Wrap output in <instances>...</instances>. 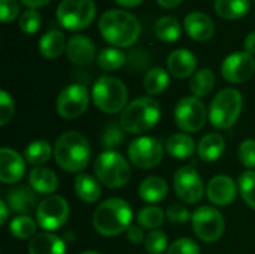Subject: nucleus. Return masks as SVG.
I'll list each match as a JSON object with an SVG mask.
<instances>
[{"label":"nucleus","mask_w":255,"mask_h":254,"mask_svg":"<svg viewBox=\"0 0 255 254\" xmlns=\"http://www.w3.org/2000/svg\"><path fill=\"white\" fill-rule=\"evenodd\" d=\"M102 36L115 46H130L140 34V22L136 15L123 9L105 12L99 21Z\"/></svg>","instance_id":"1"},{"label":"nucleus","mask_w":255,"mask_h":254,"mask_svg":"<svg viewBox=\"0 0 255 254\" xmlns=\"http://www.w3.org/2000/svg\"><path fill=\"white\" fill-rule=\"evenodd\" d=\"M127 240H128L131 244L139 246V244L145 243L146 237L143 235V231H142L140 228H137V226H130V228L127 229Z\"/></svg>","instance_id":"46"},{"label":"nucleus","mask_w":255,"mask_h":254,"mask_svg":"<svg viewBox=\"0 0 255 254\" xmlns=\"http://www.w3.org/2000/svg\"><path fill=\"white\" fill-rule=\"evenodd\" d=\"M36 192L27 186H16L7 192V205L12 211L27 216L36 210Z\"/></svg>","instance_id":"20"},{"label":"nucleus","mask_w":255,"mask_h":254,"mask_svg":"<svg viewBox=\"0 0 255 254\" xmlns=\"http://www.w3.org/2000/svg\"><path fill=\"white\" fill-rule=\"evenodd\" d=\"M82 254H99V253H96V252H85V253H82Z\"/></svg>","instance_id":"52"},{"label":"nucleus","mask_w":255,"mask_h":254,"mask_svg":"<svg viewBox=\"0 0 255 254\" xmlns=\"http://www.w3.org/2000/svg\"><path fill=\"white\" fill-rule=\"evenodd\" d=\"M66 54H67V58L73 64L87 66L94 60L96 49H94L93 42L88 37L76 34L69 39L67 46H66Z\"/></svg>","instance_id":"19"},{"label":"nucleus","mask_w":255,"mask_h":254,"mask_svg":"<svg viewBox=\"0 0 255 254\" xmlns=\"http://www.w3.org/2000/svg\"><path fill=\"white\" fill-rule=\"evenodd\" d=\"M184 27L190 37H193L194 40H200V42L209 40L215 31L214 21L211 19L209 15H206L203 12L188 13L184 19Z\"/></svg>","instance_id":"18"},{"label":"nucleus","mask_w":255,"mask_h":254,"mask_svg":"<svg viewBox=\"0 0 255 254\" xmlns=\"http://www.w3.org/2000/svg\"><path fill=\"white\" fill-rule=\"evenodd\" d=\"M214 85H215V75L211 69H200L191 76L190 81V90L197 99L208 96L212 91Z\"/></svg>","instance_id":"30"},{"label":"nucleus","mask_w":255,"mask_h":254,"mask_svg":"<svg viewBox=\"0 0 255 254\" xmlns=\"http://www.w3.org/2000/svg\"><path fill=\"white\" fill-rule=\"evenodd\" d=\"M255 72V58L250 52H233L224 58L221 73L232 84L248 81Z\"/></svg>","instance_id":"15"},{"label":"nucleus","mask_w":255,"mask_h":254,"mask_svg":"<svg viewBox=\"0 0 255 254\" xmlns=\"http://www.w3.org/2000/svg\"><path fill=\"white\" fill-rule=\"evenodd\" d=\"M160 106L151 97H137L126 106L120 123L127 133L139 135L151 130L160 120Z\"/></svg>","instance_id":"4"},{"label":"nucleus","mask_w":255,"mask_h":254,"mask_svg":"<svg viewBox=\"0 0 255 254\" xmlns=\"http://www.w3.org/2000/svg\"><path fill=\"white\" fill-rule=\"evenodd\" d=\"M0 211H1V217H0V225H4L7 220V204L4 201H0Z\"/></svg>","instance_id":"49"},{"label":"nucleus","mask_w":255,"mask_h":254,"mask_svg":"<svg viewBox=\"0 0 255 254\" xmlns=\"http://www.w3.org/2000/svg\"><path fill=\"white\" fill-rule=\"evenodd\" d=\"M54 157L57 165L66 172H81L90 162L91 148L82 133L66 132L55 141Z\"/></svg>","instance_id":"2"},{"label":"nucleus","mask_w":255,"mask_h":254,"mask_svg":"<svg viewBox=\"0 0 255 254\" xmlns=\"http://www.w3.org/2000/svg\"><path fill=\"white\" fill-rule=\"evenodd\" d=\"M126 139V130L123 129L121 123L111 121L105 126L100 138V144L106 151H112V148L121 145Z\"/></svg>","instance_id":"33"},{"label":"nucleus","mask_w":255,"mask_h":254,"mask_svg":"<svg viewBox=\"0 0 255 254\" xmlns=\"http://www.w3.org/2000/svg\"><path fill=\"white\" fill-rule=\"evenodd\" d=\"M167 254H200V249L190 238H179L170 244Z\"/></svg>","instance_id":"42"},{"label":"nucleus","mask_w":255,"mask_h":254,"mask_svg":"<svg viewBox=\"0 0 255 254\" xmlns=\"http://www.w3.org/2000/svg\"><path fill=\"white\" fill-rule=\"evenodd\" d=\"M130 162L140 169H151L163 160V144L152 136H142L134 139L127 150Z\"/></svg>","instance_id":"10"},{"label":"nucleus","mask_w":255,"mask_h":254,"mask_svg":"<svg viewBox=\"0 0 255 254\" xmlns=\"http://www.w3.org/2000/svg\"><path fill=\"white\" fill-rule=\"evenodd\" d=\"M97 63L103 70L112 72L120 69L126 63V54L117 48H106L99 54Z\"/></svg>","instance_id":"36"},{"label":"nucleus","mask_w":255,"mask_h":254,"mask_svg":"<svg viewBox=\"0 0 255 254\" xmlns=\"http://www.w3.org/2000/svg\"><path fill=\"white\" fill-rule=\"evenodd\" d=\"M194 139L187 133H175L166 142V150L173 159H188L194 153Z\"/></svg>","instance_id":"27"},{"label":"nucleus","mask_w":255,"mask_h":254,"mask_svg":"<svg viewBox=\"0 0 255 254\" xmlns=\"http://www.w3.org/2000/svg\"><path fill=\"white\" fill-rule=\"evenodd\" d=\"M96 16L93 0H63L57 7L58 22L72 31L88 27Z\"/></svg>","instance_id":"8"},{"label":"nucleus","mask_w":255,"mask_h":254,"mask_svg":"<svg viewBox=\"0 0 255 254\" xmlns=\"http://www.w3.org/2000/svg\"><path fill=\"white\" fill-rule=\"evenodd\" d=\"M24 157L31 165H43L51 157V145L46 141H33L27 145Z\"/></svg>","instance_id":"34"},{"label":"nucleus","mask_w":255,"mask_h":254,"mask_svg":"<svg viewBox=\"0 0 255 254\" xmlns=\"http://www.w3.org/2000/svg\"><path fill=\"white\" fill-rule=\"evenodd\" d=\"M25 6L31 7V9H36V7H42L45 4H48L51 0H21Z\"/></svg>","instance_id":"48"},{"label":"nucleus","mask_w":255,"mask_h":254,"mask_svg":"<svg viewBox=\"0 0 255 254\" xmlns=\"http://www.w3.org/2000/svg\"><path fill=\"white\" fill-rule=\"evenodd\" d=\"M115 1L124 7H134V6H139L143 0H115Z\"/></svg>","instance_id":"50"},{"label":"nucleus","mask_w":255,"mask_h":254,"mask_svg":"<svg viewBox=\"0 0 255 254\" xmlns=\"http://www.w3.org/2000/svg\"><path fill=\"white\" fill-rule=\"evenodd\" d=\"M66 46H67V43H66L64 34L58 30H51V31L45 33L39 42L40 54L45 58H57L58 55H61V52L64 51Z\"/></svg>","instance_id":"26"},{"label":"nucleus","mask_w":255,"mask_h":254,"mask_svg":"<svg viewBox=\"0 0 255 254\" xmlns=\"http://www.w3.org/2000/svg\"><path fill=\"white\" fill-rule=\"evenodd\" d=\"M25 163L24 159L10 148L0 150V181L4 184H13L24 177Z\"/></svg>","instance_id":"17"},{"label":"nucleus","mask_w":255,"mask_h":254,"mask_svg":"<svg viewBox=\"0 0 255 254\" xmlns=\"http://www.w3.org/2000/svg\"><path fill=\"white\" fill-rule=\"evenodd\" d=\"M94 172L97 180L109 189H120L126 186L131 177L128 162L117 151H103L94 162Z\"/></svg>","instance_id":"6"},{"label":"nucleus","mask_w":255,"mask_h":254,"mask_svg":"<svg viewBox=\"0 0 255 254\" xmlns=\"http://www.w3.org/2000/svg\"><path fill=\"white\" fill-rule=\"evenodd\" d=\"M245 49L250 54H255V31H251L245 39Z\"/></svg>","instance_id":"47"},{"label":"nucleus","mask_w":255,"mask_h":254,"mask_svg":"<svg viewBox=\"0 0 255 254\" xmlns=\"http://www.w3.org/2000/svg\"><path fill=\"white\" fill-rule=\"evenodd\" d=\"M169 193L167 183L161 177H148L139 186V196L145 202L155 204L163 201Z\"/></svg>","instance_id":"25"},{"label":"nucleus","mask_w":255,"mask_h":254,"mask_svg":"<svg viewBox=\"0 0 255 254\" xmlns=\"http://www.w3.org/2000/svg\"><path fill=\"white\" fill-rule=\"evenodd\" d=\"M30 254H66V244L52 234H37L28 244Z\"/></svg>","instance_id":"22"},{"label":"nucleus","mask_w":255,"mask_h":254,"mask_svg":"<svg viewBox=\"0 0 255 254\" xmlns=\"http://www.w3.org/2000/svg\"><path fill=\"white\" fill-rule=\"evenodd\" d=\"M91 96L94 105L106 114H117L124 111L128 100V93L123 81L108 75L100 76L96 81Z\"/></svg>","instance_id":"5"},{"label":"nucleus","mask_w":255,"mask_h":254,"mask_svg":"<svg viewBox=\"0 0 255 254\" xmlns=\"http://www.w3.org/2000/svg\"><path fill=\"white\" fill-rule=\"evenodd\" d=\"M206 193L209 201L218 207H227L236 199L238 187L232 177L217 175L214 177L206 187Z\"/></svg>","instance_id":"16"},{"label":"nucleus","mask_w":255,"mask_h":254,"mask_svg":"<svg viewBox=\"0 0 255 254\" xmlns=\"http://www.w3.org/2000/svg\"><path fill=\"white\" fill-rule=\"evenodd\" d=\"M30 187L39 195H51L58 189L57 175L48 168H34L28 175Z\"/></svg>","instance_id":"23"},{"label":"nucleus","mask_w":255,"mask_h":254,"mask_svg":"<svg viewBox=\"0 0 255 254\" xmlns=\"http://www.w3.org/2000/svg\"><path fill=\"white\" fill-rule=\"evenodd\" d=\"M133 211L130 205L120 199L112 198L100 204L93 214V226L103 237H117L131 226Z\"/></svg>","instance_id":"3"},{"label":"nucleus","mask_w":255,"mask_h":254,"mask_svg":"<svg viewBox=\"0 0 255 254\" xmlns=\"http://www.w3.org/2000/svg\"><path fill=\"white\" fill-rule=\"evenodd\" d=\"M155 34L160 40L166 43H172L179 39L181 36V25L179 21L173 16H163L155 24Z\"/></svg>","instance_id":"32"},{"label":"nucleus","mask_w":255,"mask_h":254,"mask_svg":"<svg viewBox=\"0 0 255 254\" xmlns=\"http://www.w3.org/2000/svg\"><path fill=\"white\" fill-rule=\"evenodd\" d=\"M163 7H175V6H178L182 0H157Z\"/></svg>","instance_id":"51"},{"label":"nucleus","mask_w":255,"mask_h":254,"mask_svg":"<svg viewBox=\"0 0 255 254\" xmlns=\"http://www.w3.org/2000/svg\"><path fill=\"white\" fill-rule=\"evenodd\" d=\"M36 219L42 229L48 232L57 231L69 219V204L64 198L51 195L37 205Z\"/></svg>","instance_id":"11"},{"label":"nucleus","mask_w":255,"mask_h":254,"mask_svg":"<svg viewBox=\"0 0 255 254\" xmlns=\"http://www.w3.org/2000/svg\"><path fill=\"white\" fill-rule=\"evenodd\" d=\"M193 222V229L194 234L197 235L199 240L205 243H215L221 238L224 234V219L221 213L212 207L203 205L197 208L191 217Z\"/></svg>","instance_id":"9"},{"label":"nucleus","mask_w":255,"mask_h":254,"mask_svg":"<svg viewBox=\"0 0 255 254\" xmlns=\"http://www.w3.org/2000/svg\"><path fill=\"white\" fill-rule=\"evenodd\" d=\"M167 235L161 231H151L145 240V249L149 254H163L167 249Z\"/></svg>","instance_id":"39"},{"label":"nucleus","mask_w":255,"mask_h":254,"mask_svg":"<svg viewBox=\"0 0 255 254\" xmlns=\"http://www.w3.org/2000/svg\"><path fill=\"white\" fill-rule=\"evenodd\" d=\"M175 121L187 133H194L206 124V108L197 97H184L175 108Z\"/></svg>","instance_id":"12"},{"label":"nucleus","mask_w":255,"mask_h":254,"mask_svg":"<svg viewBox=\"0 0 255 254\" xmlns=\"http://www.w3.org/2000/svg\"><path fill=\"white\" fill-rule=\"evenodd\" d=\"M40 15L36 9H28L19 16V28L27 34L36 33L40 28Z\"/></svg>","instance_id":"40"},{"label":"nucleus","mask_w":255,"mask_h":254,"mask_svg":"<svg viewBox=\"0 0 255 254\" xmlns=\"http://www.w3.org/2000/svg\"><path fill=\"white\" fill-rule=\"evenodd\" d=\"M173 187L178 198L185 204H197L203 198V183L197 171L191 166H184L173 177Z\"/></svg>","instance_id":"14"},{"label":"nucleus","mask_w":255,"mask_h":254,"mask_svg":"<svg viewBox=\"0 0 255 254\" xmlns=\"http://www.w3.org/2000/svg\"><path fill=\"white\" fill-rule=\"evenodd\" d=\"M167 219L173 223H185L188 222L193 216L190 214V211L184 207V205H179V204H173L167 208V213H166Z\"/></svg>","instance_id":"45"},{"label":"nucleus","mask_w":255,"mask_h":254,"mask_svg":"<svg viewBox=\"0 0 255 254\" xmlns=\"http://www.w3.org/2000/svg\"><path fill=\"white\" fill-rule=\"evenodd\" d=\"M9 232L18 240H28L36 234V222L28 216H18L10 222Z\"/></svg>","instance_id":"35"},{"label":"nucleus","mask_w":255,"mask_h":254,"mask_svg":"<svg viewBox=\"0 0 255 254\" xmlns=\"http://www.w3.org/2000/svg\"><path fill=\"white\" fill-rule=\"evenodd\" d=\"M238 156H239L241 163L245 168H248V169L255 168V139L244 141L238 150Z\"/></svg>","instance_id":"41"},{"label":"nucleus","mask_w":255,"mask_h":254,"mask_svg":"<svg viewBox=\"0 0 255 254\" xmlns=\"http://www.w3.org/2000/svg\"><path fill=\"white\" fill-rule=\"evenodd\" d=\"M88 102L90 94L87 87L82 84H72L58 94L55 109L63 118H76L87 111Z\"/></svg>","instance_id":"13"},{"label":"nucleus","mask_w":255,"mask_h":254,"mask_svg":"<svg viewBox=\"0 0 255 254\" xmlns=\"http://www.w3.org/2000/svg\"><path fill=\"white\" fill-rule=\"evenodd\" d=\"M169 87V75L161 67H152L143 78V88L148 94H160Z\"/></svg>","instance_id":"31"},{"label":"nucleus","mask_w":255,"mask_h":254,"mask_svg":"<svg viewBox=\"0 0 255 254\" xmlns=\"http://www.w3.org/2000/svg\"><path fill=\"white\" fill-rule=\"evenodd\" d=\"M197 66L196 55L188 49H176L167 58V69L175 78H188Z\"/></svg>","instance_id":"21"},{"label":"nucleus","mask_w":255,"mask_h":254,"mask_svg":"<svg viewBox=\"0 0 255 254\" xmlns=\"http://www.w3.org/2000/svg\"><path fill=\"white\" fill-rule=\"evenodd\" d=\"M226 150V141L218 133H209L203 136L197 145L199 157L205 162H217Z\"/></svg>","instance_id":"24"},{"label":"nucleus","mask_w":255,"mask_h":254,"mask_svg":"<svg viewBox=\"0 0 255 254\" xmlns=\"http://www.w3.org/2000/svg\"><path fill=\"white\" fill-rule=\"evenodd\" d=\"M239 192L248 207L255 210V172L247 171L239 178Z\"/></svg>","instance_id":"38"},{"label":"nucleus","mask_w":255,"mask_h":254,"mask_svg":"<svg viewBox=\"0 0 255 254\" xmlns=\"http://www.w3.org/2000/svg\"><path fill=\"white\" fill-rule=\"evenodd\" d=\"M75 192H76L78 198L87 204H94L96 201H99V198L102 195L100 184L96 181V178H93L91 175H87V174H81L76 177Z\"/></svg>","instance_id":"28"},{"label":"nucleus","mask_w":255,"mask_h":254,"mask_svg":"<svg viewBox=\"0 0 255 254\" xmlns=\"http://www.w3.org/2000/svg\"><path fill=\"white\" fill-rule=\"evenodd\" d=\"M19 13V4L15 0H0V15L1 22L13 21Z\"/></svg>","instance_id":"44"},{"label":"nucleus","mask_w":255,"mask_h":254,"mask_svg":"<svg viewBox=\"0 0 255 254\" xmlns=\"http://www.w3.org/2000/svg\"><path fill=\"white\" fill-rule=\"evenodd\" d=\"M164 222V213L158 207H145L137 214V223L145 229L155 231Z\"/></svg>","instance_id":"37"},{"label":"nucleus","mask_w":255,"mask_h":254,"mask_svg":"<svg viewBox=\"0 0 255 254\" xmlns=\"http://www.w3.org/2000/svg\"><path fill=\"white\" fill-rule=\"evenodd\" d=\"M13 117V100L7 91H0V124L6 126Z\"/></svg>","instance_id":"43"},{"label":"nucleus","mask_w":255,"mask_h":254,"mask_svg":"<svg viewBox=\"0 0 255 254\" xmlns=\"http://www.w3.org/2000/svg\"><path fill=\"white\" fill-rule=\"evenodd\" d=\"M244 106L242 94L235 88L221 90L211 103L209 120L217 129H230L241 117Z\"/></svg>","instance_id":"7"},{"label":"nucleus","mask_w":255,"mask_h":254,"mask_svg":"<svg viewBox=\"0 0 255 254\" xmlns=\"http://www.w3.org/2000/svg\"><path fill=\"white\" fill-rule=\"evenodd\" d=\"M250 0H215V10L226 19H239L250 12Z\"/></svg>","instance_id":"29"}]
</instances>
